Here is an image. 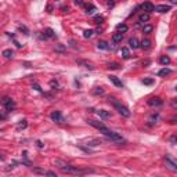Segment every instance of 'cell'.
Here are the masks:
<instances>
[{
  "instance_id": "14",
  "label": "cell",
  "mask_w": 177,
  "mask_h": 177,
  "mask_svg": "<svg viewBox=\"0 0 177 177\" xmlns=\"http://www.w3.org/2000/svg\"><path fill=\"white\" fill-rule=\"evenodd\" d=\"M3 57L6 58V60H11V58L14 57V51L11 50V48H6V50H3Z\"/></svg>"
},
{
  "instance_id": "11",
  "label": "cell",
  "mask_w": 177,
  "mask_h": 177,
  "mask_svg": "<svg viewBox=\"0 0 177 177\" xmlns=\"http://www.w3.org/2000/svg\"><path fill=\"white\" fill-rule=\"evenodd\" d=\"M93 112H96V114L98 115L100 118H103V119H108L111 116V114L108 112V111H105V110H98V111H94V110H91Z\"/></svg>"
},
{
  "instance_id": "31",
  "label": "cell",
  "mask_w": 177,
  "mask_h": 177,
  "mask_svg": "<svg viewBox=\"0 0 177 177\" xmlns=\"http://www.w3.org/2000/svg\"><path fill=\"white\" fill-rule=\"evenodd\" d=\"M119 67L120 65L118 63H110L107 68H108V69H119Z\"/></svg>"
},
{
  "instance_id": "22",
  "label": "cell",
  "mask_w": 177,
  "mask_h": 177,
  "mask_svg": "<svg viewBox=\"0 0 177 177\" xmlns=\"http://www.w3.org/2000/svg\"><path fill=\"white\" fill-rule=\"evenodd\" d=\"M140 47H141V48H144V50H148V48L151 47V40H148V39H144V40L140 43Z\"/></svg>"
},
{
  "instance_id": "44",
  "label": "cell",
  "mask_w": 177,
  "mask_h": 177,
  "mask_svg": "<svg viewBox=\"0 0 177 177\" xmlns=\"http://www.w3.org/2000/svg\"><path fill=\"white\" fill-rule=\"evenodd\" d=\"M172 141H176V143H177V136H173V137H172Z\"/></svg>"
},
{
  "instance_id": "25",
  "label": "cell",
  "mask_w": 177,
  "mask_h": 177,
  "mask_svg": "<svg viewBox=\"0 0 177 177\" xmlns=\"http://www.w3.org/2000/svg\"><path fill=\"white\" fill-rule=\"evenodd\" d=\"M159 63H161L162 65H169V64H170V58L167 57V55H162V57L159 58Z\"/></svg>"
},
{
  "instance_id": "13",
  "label": "cell",
  "mask_w": 177,
  "mask_h": 177,
  "mask_svg": "<svg viewBox=\"0 0 177 177\" xmlns=\"http://www.w3.org/2000/svg\"><path fill=\"white\" fill-rule=\"evenodd\" d=\"M119 53H120V57L122 58H125V60H129L130 58V50L127 47H122Z\"/></svg>"
},
{
  "instance_id": "10",
  "label": "cell",
  "mask_w": 177,
  "mask_h": 177,
  "mask_svg": "<svg viewBox=\"0 0 177 177\" xmlns=\"http://www.w3.org/2000/svg\"><path fill=\"white\" fill-rule=\"evenodd\" d=\"M141 8L150 14L152 11H155V6L152 4V3H150V1H147V3H143V4H141Z\"/></svg>"
},
{
  "instance_id": "41",
  "label": "cell",
  "mask_w": 177,
  "mask_h": 177,
  "mask_svg": "<svg viewBox=\"0 0 177 177\" xmlns=\"http://www.w3.org/2000/svg\"><path fill=\"white\" fill-rule=\"evenodd\" d=\"M36 144H37V147H39V148H43V147H44V144H43L42 141H36Z\"/></svg>"
},
{
  "instance_id": "37",
  "label": "cell",
  "mask_w": 177,
  "mask_h": 177,
  "mask_svg": "<svg viewBox=\"0 0 177 177\" xmlns=\"http://www.w3.org/2000/svg\"><path fill=\"white\" fill-rule=\"evenodd\" d=\"M141 83H143V84H152V83H154V79H143V80H141Z\"/></svg>"
},
{
  "instance_id": "12",
  "label": "cell",
  "mask_w": 177,
  "mask_h": 177,
  "mask_svg": "<svg viewBox=\"0 0 177 177\" xmlns=\"http://www.w3.org/2000/svg\"><path fill=\"white\" fill-rule=\"evenodd\" d=\"M108 78H110V80L115 84V86H116V87H123V83H122V80H120L118 76H114V75H111V76H108Z\"/></svg>"
},
{
  "instance_id": "19",
  "label": "cell",
  "mask_w": 177,
  "mask_h": 177,
  "mask_svg": "<svg viewBox=\"0 0 177 177\" xmlns=\"http://www.w3.org/2000/svg\"><path fill=\"white\" fill-rule=\"evenodd\" d=\"M116 31L119 32V33H122V35H123L125 32L129 31V26L126 25V24H119V25L116 26Z\"/></svg>"
},
{
  "instance_id": "28",
  "label": "cell",
  "mask_w": 177,
  "mask_h": 177,
  "mask_svg": "<svg viewBox=\"0 0 177 177\" xmlns=\"http://www.w3.org/2000/svg\"><path fill=\"white\" fill-rule=\"evenodd\" d=\"M93 35H94V31H91V29H86V31L83 32V37H86V39L91 37Z\"/></svg>"
},
{
  "instance_id": "4",
  "label": "cell",
  "mask_w": 177,
  "mask_h": 177,
  "mask_svg": "<svg viewBox=\"0 0 177 177\" xmlns=\"http://www.w3.org/2000/svg\"><path fill=\"white\" fill-rule=\"evenodd\" d=\"M1 104H3V107L6 108L7 112H13V111L15 110V103H14V100L10 98V97H3Z\"/></svg>"
},
{
  "instance_id": "15",
  "label": "cell",
  "mask_w": 177,
  "mask_h": 177,
  "mask_svg": "<svg viewBox=\"0 0 177 177\" xmlns=\"http://www.w3.org/2000/svg\"><path fill=\"white\" fill-rule=\"evenodd\" d=\"M78 64H79V65H83L84 68H87V69H90V71H93V69H94L93 64L88 63V61H84V60H78Z\"/></svg>"
},
{
  "instance_id": "9",
  "label": "cell",
  "mask_w": 177,
  "mask_h": 177,
  "mask_svg": "<svg viewBox=\"0 0 177 177\" xmlns=\"http://www.w3.org/2000/svg\"><path fill=\"white\" fill-rule=\"evenodd\" d=\"M155 11H156V13H161V14H163V13H167V11H170V6H167V4H158V6H155Z\"/></svg>"
},
{
  "instance_id": "5",
  "label": "cell",
  "mask_w": 177,
  "mask_h": 177,
  "mask_svg": "<svg viewBox=\"0 0 177 177\" xmlns=\"http://www.w3.org/2000/svg\"><path fill=\"white\" fill-rule=\"evenodd\" d=\"M50 119L53 122H57V123H63L64 122V116L61 114V111H53L51 114H50Z\"/></svg>"
},
{
  "instance_id": "17",
  "label": "cell",
  "mask_w": 177,
  "mask_h": 177,
  "mask_svg": "<svg viewBox=\"0 0 177 177\" xmlns=\"http://www.w3.org/2000/svg\"><path fill=\"white\" fill-rule=\"evenodd\" d=\"M97 47H98L100 50H110L111 46L108 44V42H105V40H101V42L97 43Z\"/></svg>"
},
{
  "instance_id": "42",
  "label": "cell",
  "mask_w": 177,
  "mask_h": 177,
  "mask_svg": "<svg viewBox=\"0 0 177 177\" xmlns=\"http://www.w3.org/2000/svg\"><path fill=\"white\" fill-rule=\"evenodd\" d=\"M33 87L36 88L37 91H42V88H40V86H39V84H36V83H35V84H33Z\"/></svg>"
},
{
  "instance_id": "38",
  "label": "cell",
  "mask_w": 177,
  "mask_h": 177,
  "mask_svg": "<svg viewBox=\"0 0 177 177\" xmlns=\"http://www.w3.org/2000/svg\"><path fill=\"white\" fill-rule=\"evenodd\" d=\"M50 86H51L53 88H58V82L57 80H51V82H50Z\"/></svg>"
},
{
  "instance_id": "24",
  "label": "cell",
  "mask_w": 177,
  "mask_h": 177,
  "mask_svg": "<svg viewBox=\"0 0 177 177\" xmlns=\"http://www.w3.org/2000/svg\"><path fill=\"white\" fill-rule=\"evenodd\" d=\"M32 172H33V173H36V174H43V176H46L47 170L42 169V167H32Z\"/></svg>"
},
{
  "instance_id": "2",
  "label": "cell",
  "mask_w": 177,
  "mask_h": 177,
  "mask_svg": "<svg viewBox=\"0 0 177 177\" xmlns=\"http://www.w3.org/2000/svg\"><path fill=\"white\" fill-rule=\"evenodd\" d=\"M100 133H103L105 137H108V138H110L111 141H114V143H118V144H125V143H126V140L119 134V133H115V131L110 130L107 126L103 127V129L100 130Z\"/></svg>"
},
{
  "instance_id": "40",
  "label": "cell",
  "mask_w": 177,
  "mask_h": 177,
  "mask_svg": "<svg viewBox=\"0 0 177 177\" xmlns=\"http://www.w3.org/2000/svg\"><path fill=\"white\" fill-rule=\"evenodd\" d=\"M170 123H177V115L173 116V118H170Z\"/></svg>"
},
{
  "instance_id": "35",
  "label": "cell",
  "mask_w": 177,
  "mask_h": 177,
  "mask_svg": "<svg viewBox=\"0 0 177 177\" xmlns=\"http://www.w3.org/2000/svg\"><path fill=\"white\" fill-rule=\"evenodd\" d=\"M26 126H28V123H26V120L24 119V120H21V122L18 123V129H25Z\"/></svg>"
},
{
  "instance_id": "30",
  "label": "cell",
  "mask_w": 177,
  "mask_h": 177,
  "mask_svg": "<svg viewBox=\"0 0 177 177\" xmlns=\"http://www.w3.org/2000/svg\"><path fill=\"white\" fill-rule=\"evenodd\" d=\"M103 21H104V17H101V15H96V17H94V24L100 25V24H103Z\"/></svg>"
},
{
  "instance_id": "8",
  "label": "cell",
  "mask_w": 177,
  "mask_h": 177,
  "mask_svg": "<svg viewBox=\"0 0 177 177\" xmlns=\"http://www.w3.org/2000/svg\"><path fill=\"white\" fill-rule=\"evenodd\" d=\"M87 123L90 126H93V127H96V129H98V130H101L103 127H105V125L103 123V122H98V120H93V119H88Z\"/></svg>"
},
{
  "instance_id": "6",
  "label": "cell",
  "mask_w": 177,
  "mask_h": 177,
  "mask_svg": "<svg viewBox=\"0 0 177 177\" xmlns=\"http://www.w3.org/2000/svg\"><path fill=\"white\" fill-rule=\"evenodd\" d=\"M165 162H166V166L169 167V169H172V170H174V172H177V162L173 159L170 155H166L165 156Z\"/></svg>"
},
{
  "instance_id": "33",
  "label": "cell",
  "mask_w": 177,
  "mask_h": 177,
  "mask_svg": "<svg viewBox=\"0 0 177 177\" xmlns=\"http://www.w3.org/2000/svg\"><path fill=\"white\" fill-rule=\"evenodd\" d=\"M17 165H18V162H17V161H11V163H10V165H8V166L6 167V170H7V172H8V170H10V169H14V167L17 166Z\"/></svg>"
},
{
  "instance_id": "45",
  "label": "cell",
  "mask_w": 177,
  "mask_h": 177,
  "mask_svg": "<svg viewBox=\"0 0 177 177\" xmlns=\"http://www.w3.org/2000/svg\"><path fill=\"white\" fill-rule=\"evenodd\" d=\"M176 91H177V87H176Z\"/></svg>"
},
{
  "instance_id": "23",
  "label": "cell",
  "mask_w": 177,
  "mask_h": 177,
  "mask_svg": "<svg viewBox=\"0 0 177 177\" xmlns=\"http://www.w3.org/2000/svg\"><path fill=\"white\" fill-rule=\"evenodd\" d=\"M44 36L46 37H55V32L53 31L51 28H46V29H44Z\"/></svg>"
},
{
  "instance_id": "43",
  "label": "cell",
  "mask_w": 177,
  "mask_h": 177,
  "mask_svg": "<svg viewBox=\"0 0 177 177\" xmlns=\"http://www.w3.org/2000/svg\"><path fill=\"white\" fill-rule=\"evenodd\" d=\"M75 4H78V6H84V3H83V1H80V0H76V1H75Z\"/></svg>"
},
{
  "instance_id": "29",
  "label": "cell",
  "mask_w": 177,
  "mask_h": 177,
  "mask_svg": "<svg viewBox=\"0 0 177 177\" xmlns=\"http://www.w3.org/2000/svg\"><path fill=\"white\" fill-rule=\"evenodd\" d=\"M158 120H159V114H154L150 116V122H151V123H156Z\"/></svg>"
},
{
  "instance_id": "32",
  "label": "cell",
  "mask_w": 177,
  "mask_h": 177,
  "mask_svg": "<svg viewBox=\"0 0 177 177\" xmlns=\"http://www.w3.org/2000/svg\"><path fill=\"white\" fill-rule=\"evenodd\" d=\"M93 93L96 94V96H98V94H100V96H103V94H104V88H101V87H96V88L93 90Z\"/></svg>"
},
{
  "instance_id": "16",
  "label": "cell",
  "mask_w": 177,
  "mask_h": 177,
  "mask_svg": "<svg viewBox=\"0 0 177 177\" xmlns=\"http://www.w3.org/2000/svg\"><path fill=\"white\" fill-rule=\"evenodd\" d=\"M150 21V14L148 13H143V14H140V17H138V22L140 24H145V22Z\"/></svg>"
},
{
  "instance_id": "36",
  "label": "cell",
  "mask_w": 177,
  "mask_h": 177,
  "mask_svg": "<svg viewBox=\"0 0 177 177\" xmlns=\"http://www.w3.org/2000/svg\"><path fill=\"white\" fill-rule=\"evenodd\" d=\"M170 107H172L173 110L177 111V98H173L172 101H170Z\"/></svg>"
},
{
  "instance_id": "18",
  "label": "cell",
  "mask_w": 177,
  "mask_h": 177,
  "mask_svg": "<svg viewBox=\"0 0 177 177\" xmlns=\"http://www.w3.org/2000/svg\"><path fill=\"white\" fill-rule=\"evenodd\" d=\"M129 46H130L131 48H138V47H140V43H138V40H137L136 37H130V39H129Z\"/></svg>"
},
{
  "instance_id": "27",
  "label": "cell",
  "mask_w": 177,
  "mask_h": 177,
  "mask_svg": "<svg viewBox=\"0 0 177 177\" xmlns=\"http://www.w3.org/2000/svg\"><path fill=\"white\" fill-rule=\"evenodd\" d=\"M152 31H154V26H152V25H144V26H143V32L147 33V35H148V33H151Z\"/></svg>"
},
{
  "instance_id": "34",
  "label": "cell",
  "mask_w": 177,
  "mask_h": 177,
  "mask_svg": "<svg viewBox=\"0 0 177 177\" xmlns=\"http://www.w3.org/2000/svg\"><path fill=\"white\" fill-rule=\"evenodd\" d=\"M18 29L21 32H24V35H29V31H28V28H26L25 25H20L18 26Z\"/></svg>"
},
{
  "instance_id": "21",
  "label": "cell",
  "mask_w": 177,
  "mask_h": 177,
  "mask_svg": "<svg viewBox=\"0 0 177 177\" xmlns=\"http://www.w3.org/2000/svg\"><path fill=\"white\" fill-rule=\"evenodd\" d=\"M122 39H123V35H122V33H119V32H116V33H114V35H112V40H114V43L122 42Z\"/></svg>"
},
{
  "instance_id": "26",
  "label": "cell",
  "mask_w": 177,
  "mask_h": 177,
  "mask_svg": "<svg viewBox=\"0 0 177 177\" xmlns=\"http://www.w3.org/2000/svg\"><path fill=\"white\" fill-rule=\"evenodd\" d=\"M86 14H94V11H96V6L93 4H86Z\"/></svg>"
},
{
  "instance_id": "20",
  "label": "cell",
  "mask_w": 177,
  "mask_h": 177,
  "mask_svg": "<svg viewBox=\"0 0 177 177\" xmlns=\"http://www.w3.org/2000/svg\"><path fill=\"white\" fill-rule=\"evenodd\" d=\"M170 73H172V69L165 67V68H162L161 71L158 72V76H166V75H170Z\"/></svg>"
},
{
  "instance_id": "7",
  "label": "cell",
  "mask_w": 177,
  "mask_h": 177,
  "mask_svg": "<svg viewBox=\"0 0 177 177\" xmlns=\"http://www.w3.org/2000/svg\"><path fill=\"white\" fill-rule=\"evenodd\" d=\"M147 104L150 105V107H161L163 104V101H162L161 97H151V98L147 101Z\"/></svg>"
},
{
  "instance_id": "3",
  "label": "cell",
  "mask_w": 177,
  "mask_h": 177,
  "mask_svg": "<svg viewBox=\"0 0 177 177\" xmlns=\"http://www.w3.org/2000/svg\"><path fill=\"white\" fill-rule=\"evenodd\" d=\"M110 103L114 105V108L118 111V112H119L122 116H125V118H129V116L131 115V112L129 111V108H127V107H125V105L122 104V103L116 101V98H114V97H110Z\"/></svg>"
},
{
  "instance_id": "39",
  "label": "cell",
  "mask_w": 177,
  "mask_h": 177,
  "mask_svg": "<svg viewBox=\"0 0 177 177\" xmlns=\"http://www.w3.org/2000/svg\"><path fill=\"white\" fill-rule=\"evenodd\" d=\"M46 177H57V174H55L54 172H51V170H47Z\"/></svg>"
},
{
  "instance_id": "1",
  "label": "cell",
  "mask_w": 177,
  "mask_h": 177,
  "mask_svg": "<svg viewBox=\"0 0 177 177\" xmlns=\"http://www.w3.org/2000/svg\"><path fill=\"white\" fill-rule=\"evenodd\" d=\"M54 165H55L63 173H67V174L83 176V174H87V173H94V169H82V167L73 166L71 163H67V162L63 161V159H55V161H54Z\"/></svg>"
}]
</instances>
